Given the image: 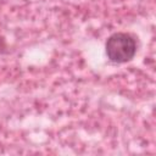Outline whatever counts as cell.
I'll list each match as a JSON object with an SVG mask.
<instances>
[{"mask_svg": "<svg viewBox=\"0 0 156 156\" xmlns=\"http://www.w3.org/2000/svg\"><path fill=\"white\" fill-rule=\"evenodd\" d=\"M136 39L133 34L116 32L111 34L105 43V51L108 61L113 63H127L136 54Z\"/></svg>", "mask_w": 156, "mask_h": 156, "instance_id": "1", "label": "cell"}, {"mask_svg": "<svg viewBox=\"0 0 156 156\" xmlns=\"http://www.w3.org/2000/svg\"><path fill=\"white\" fill-rule=\"evenodd\" d=\"M7 50V44H6V40L2 35H0V55L5 54Z\"/></svg>", "mask_w": 156, "mask_h": 156, "instance_id": "2", "label": "cell"}]
</instances>
